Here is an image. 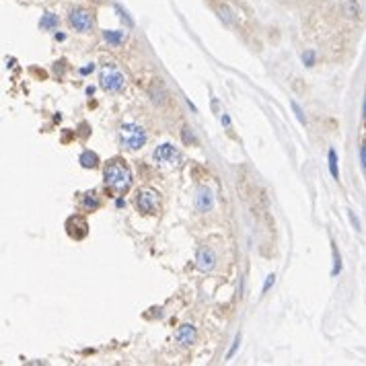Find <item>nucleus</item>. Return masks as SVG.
<instances>
[{
	"label": "nucleus",
	"mask_w": 366,
	"mask_h": 366,
	"mask_svg": "<svg viewBox=\"0 0 366 366\" xmlns=\"http://www.w3.org/2000/svg\"><path fill=\"white\" fill-rule=\"evenodd\" d=\"M103 177H105V183L109 185L113 191H117V193L128 191V189H130V185H132L130 169H128V165L124 161H117V159L107 163V167L103 171Z\"/></svg>",
	"instance_id": "1"
},
{
	"label": "nucleus",
	"mask_w": 366,
	"mask_h": 366,
	"mask_svg": "<svg viewBox=\"0 0 366 366\" xmlns=\"http://www.w3.org/2000/svg\"><path fill=\"white\" fill-rule=\"evenodd\" d=\"M119 140L128 150H138L146 144V132L138 124H124L119 128Z\"/></svg>",
	"instance_id": "2"
},
{
	"label": "nucleus",
	"mask_w": 366,
	"mask_h": 366,
	"mask_svg": "<svg viewBox=\"0 0 366 366\" xmlns=\"http://www.w3.org/2000/svg\"><path fill=\"white\" fill-rule=\"evenodd\" d=\"M124 82H126V78H124V74L115 66H105L101 70V74H99V84H101L105 91H109V93L121 91L124 89Z\"/></svg>",
	"instance_id": "3"
},
{
	"label": "nucleus",
	"mask_w": 366,
	"mask_h": 366,
	"mask_svg": "<svg viewBox=\"0 0 366 366\" xmlns=\"http://www.w3.org/2000/svg\"><path fill=\"white\" fill-rule=\"evenodd\" d=\"M159 204H161L159 191H155V189H140L138 191V196H136V208L142 214H155L159 210Z\"/></svg>",
	"instance_id": "4"
},
{
	"label": "nucleus",
	"mask_w": 366,
	"mask_h": 366,
	"mask_svg": "<svg viewBox=\"0 0 366 366\" xmlns=\"http://www.w3.org/2000/svg\"><path fill=\"white\" fill-rule=\"evenodd\" d=\"M153 159H155V163H159V165H179V163H181L179 150H177L173 144H167V142L155 148Z\"/></svg>",
	"instance_id": "5"
},
{
	"label": "nucleus",
	"mask_w": 366,
	"mask_h": 366,
	"mask_svg": "<svg viewBox=\"0 0 366 366\" xmlns=\"http://www.w3.org/2000/svg\"><path fill=\"white\" fill-rule=\"evenodd\" d=\"M68 21H70V25L80 33H87V31L93 29V17L84 9H72Z\"/></svg>",
	"instance_id": "6"
},
{
	"label": "nucleus",
	"mask_w": 366,
	"mask_h": 366,
	"mask_svg": "<svg viewBox=\"0 0 366 366\" xmlns=\"http://www.w3.org/2000/svg\"><path fill=\"white\" fill-rule=\"evenodd\" d=\"M66 228H68V234L72 239H84L89 232V226H87V220L80 218V216H72L68 222H66Z\"/></svg>",
	"instance_id": "7"
},
{
	"label": "nucleus",
	"mask_w": 366,
	"mask_h": 366,
	"mask_svg": "<svg viewBox=\"0 0 366 366\" xmlns=\"http://www.w3.org/2000/svg\"><path fill=\"white\" fill-rule=\"evenodd\" d=\"M196 264L202 272H210L214 266H216V255H214V251L210 247H202L196 255Z\"/></svg>",
	"instance_id": "8"
},
{
	"label": "nucleus",
	"mask_w": 366,
	"mask_h": 366,
	"mask_svg": "<svg viewBox=\"0 0 366 366\" xmlns=\"http://www.w3.org/2000/svg\"><path fill=\"white\" fill-rule=\"evenodd\" d=\"M196 337H198V331L193 325H189V323L181 325L175 333V339H177V343H181V346H189V343L196 341Z\"/></svg>",
	"instance_id": "9"
},
{
	"label": "nucleus",
	"mask_w": 366,
	"mask_h": 366,
	"mask_svg": "<svg viewBox=\"0 0 366 366\" xmlns=\"http://www.w3.org/2000/svg\"><path fill=\"white\" fill-rule=\"evenodd\" d=\"M212 206H214V198H212L210 189H206V187L198 189V193H196V210L198 212H210Z\"/></svg>",
	"instance_id": "10"
},
{
	"label": "nucleus",
	"mask_w": 366,
	"mask_h": 366,
	"mask_svg": "<svg viewBox=\"0 0 366 366\" xmlns=\"http://www.w3.org/2000/svg\"><path fill=\"white\" fill-rule=\"evenodd\" d=\"M103 39L111 48H117L126 41V31H103Z\"/></svg>",
	"instance_id": "11"
},
{
	"label": "nucleus",
	"mask_w": 366,
	"mask_h": 366,
	"mask_svg": "<svg viewBox=\"0 0 366 366\" xmlns=\"http://www.w3.org/2000/svg\"><path fill=\"white\" fill-rule=\"evenodd\" d=\"M82 208L87 210V212H95L97 208H99V198H97V193H93V191H87L82 196Z\"/></svg>",
	"instance_id": "12"
},
{
	"label": "nucleus",
	"mask_w": 366,
	"mask_h": 366,
	"mask_svg": "<svg viewBox=\"0 0 366 366\" xmlns=\"http://www.w3.org/2000/svg\"><path fill=\"white\" fill-rule=\"evenodd\" d=\"M80 165L84 169H95L99 165V157L95 153H91V150H84V153L80 155Z\"/></svg>",
	"instance_id": "13"
},
{
	"label": "nucleus",
	"mask_w": 366,
	"mask_h": 366,
	"mask_svg": "<svg viewBox=\"0 0 366 366\" xmlns=\"http://www.w3.org/2000/svg\"><path fill=\"white\" fill-rule=\"evenodd\" d=\"M39 25H41V29H46V31L56 29V27H58V15H54V13H46L44 17H41Z\"/></svg>",
	"instance_id": "14"
},
{
	"label": "nucleus",
	"mask_w": 366,
	"mask_h": 366,
	"mask_svg": "<svg viewBox=\"0 0 366 366\" xmlns=\"http://www.w3.org/2000/svg\"><path fill=\"white\" fill-rule=\"evenodd\" d=\"M343 11L348 17H356L358 15V3L356 0H343Z\"/></svg>",
	"instance_id": "15"
},
{
	"label": "nucleus",
	"mask_w": 366,
	"mask_h": 366,
	"mask_svg": "<svg viewBox=\"0 0 366 366\" xmlns=\"http://www.w3.org/2000/svg\"><path fill=\"white\" fill-rule=\"evenodd\" d=\"M329 171H331L333 179H337V177H339V171H337V155H335V150H329Z\"/></svg>",
	"instance_id": "16"
},
{
	"label": "nucleus",
	"mask_w": 366,
	"mask_h": 366,
	"mask_svg": "<svg viewBox=\"0 0 366 366\" xmlns=\"http://www.w3.org/2000/svg\"><path fill=\"white\" fill-rule=\"evenodd\" d=\"M339 272H341V257H339L337 249L333 247V270H331V274H333V276H337Z\"/></svg>",
	"instance_id": "17"
},
{
	"label": "nucleus",
	"mask_w": 366,
	"mask_h": 366,
	"mask_svg": "<svg viewBox=\"0 0 366 366\" xmlns=\"http://www.w3.org/2000/svg\"><path fill=\"white\" fill-rule=\"evenodd\" d=\"M290 105H292V109H294V113H296L298 121H300V124H307V117L303 115V109H300V107H298V103H296V101H292Z\"/></svg>",
	"instance_id": "18"
},
{
	"label": "nucleus",
	"mask_w": 366,
	"mask_h": 366,
	"mask_svg": "<svg viewBox=\"0 0 366 366\" xmlns=\"http://www.w3.org/2000/svg\"><path fill=\"white\" fill-rule=\"evenodd\" d=\"M303 62L307 64V66H313V64H315V54L313 52H305L303 54Z\"/></svg>",
	"instance_id": "19"
},
{
	"label": "nucleus",
	"mask_w": 366,
	"mask_h": 366,
	"mask_svg": "<svg viewBox=\"0 0 366 366\" xmlns=\"http://www.w3.org/2000/svg\"><path fill=\"white\" fill-rule=\"evenodd\" d=\"M274 282H276V276L274 274H270L268 278H266V284H264V292H268L272 286H274Z\"/></svg>",
	"instance_id": "20"
},
{
	"label": "nucleus",
	"mask_w": 366,
	"mask_h": 366,
	"mask_svg": "<svg viewBox=\"0 0 366 366\" xmlns=\"http://www.w3.org/2000/svg\"><path fill=\"white\" fill-rule=\"evenodd\" d=\"M239 343H241V335H236V337H234V341H232V348H230V352H228V358L234 354V350H236V348H239Z\"/></svg>",
	"instance_id": "21"
},
{
	"label": "nucleus",
	"mask_w": 366,
	"mask_h": 366,
	"mask_svg": "<svg viewBox=\"0 0 366 366\" xmlns=\"http://www.w3.org/2000/svg\"><path fill=\"white\" fill-rule=\"evenodd\" d=\"M360 161H362V167L366 169V144H362L360 148Z\"/></svg>",
	"instance_id": "22"
},
{
	"label": "nucleus",
	"mask_w": 366,
	"mask_h": 366,
	"mask_svg": "<svg viewBox=\"0 0 366 366\" xmlns=\"http://www.w3.org/2000/svg\"><path fill=\"white\" fill-rule=\"evenodd\" d=\"M350 220H352L354 228H356V230H360V222H358V218H356V214H354V212H350Z\"/></svg>",
	"instance_id": "23"
},
{
	"label": "nucleus",
	"mask_w": 366,
	"mask_h": 366,
	"mask_svg": "<svg viewBox=\"0 0 366 366\" xmlns=\"http://www.w3.org/2000/svg\"><path fill=\"white\" fill-rule=\"evenodd\" d=\"M93 68H95V66H93V64H91V66H84V68H82L80 72H82V74H89V72H93Z\"/></svg>",
	"instance_id": "24"
},
{
	"label": "nucleus",
	"mask_w": 366,
	"mask_h": 366,
	"mask_svg": "<svg viewBox=\"0 0 366 366\" xmlns=\"http://www.w3.org/2000/svg\"><path fill=\"white\" fill-rule=\"evenodd\" d=\"M222 124H224V126H228V124H230V119H228L226 115H222Z\"/></svg>",
	"instance_id": "25"
},
{
	"label": "nucleus",
	"mask_w": 366,
	"mask_h": 366,
	"mask_svg": "<svg viewBox=\"0 0 366 366\" xmlns=\"http://www.w3.org/2000/svg\"><path fill=\"white\" fill-rule=\"evenodd\" d=\"M362 113H364V119H366V99H364V111Z\"/></svg>",
	"instance_id": "26"
}]
</instances>
